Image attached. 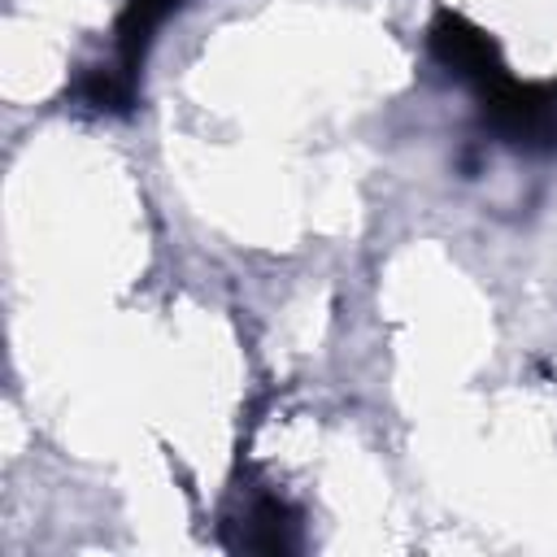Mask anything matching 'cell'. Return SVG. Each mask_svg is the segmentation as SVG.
Wrapping results in <instances>:
<instances>
[{
    "label": "cell",
    "instance_id": "1",
    "mask_svg": "<svg viewBox=\"0 0 557 557\" xmlns=\"http://www.w3.org/2000/svg\"><path fill=\"white\" fill-rule=\"evenodd\" d=\"M483 122L518 148H557V96L535 83L500 74L479 91Z\"/></svg>",
    "mask_w": 557,
    "mask_h": 557
},
{
    "label": "cell",
    "instance_id": "2",
    "mask_svg": "<svg viewBox=\"0 0 557 557\" xmlns=\"http://www.w3.org/2000/svg\"><path fill=\"white\" fill-rule=\"evenodd\" d=\"M431 57L444 70H453L466 83H474V91H483L487 83H496L505 74V61H500L496 39L487 30H479L461 13H440L431 22Z\"/></svg>",
    "mask_w": 557,
    "mask_h": 557
},
{
    "label": "cell",
    "instance_id": "3",
    "mask_svg": "<svg viewBox=\"0 0 557 557\" xmlns=\"http://www.w3.org/2000/svg\"><path fill=\"white\" fill-rule=\"evenodd\" d=\"M183 0H126L122 22H117V65L135 78V70L144 65V52L152 44V35L161 30V22L178 9Z\"/></svg>",
    "mask_w": 557,
    "mask_h": 557
},
{
    "label": "cell",
    "instance_id": "4",
    "mask_svg": "<svg viewBox=\"0 0 557 557\" xmlns=\"http://www.w3.org/2000/svg\"><path fill=\"white\" fill-rule=\"evenodd\" d=\"M296 544H300L296 513L283 500H257L252 513H248V531H244L239 548H252V553H292Z\"/></svg>",
    "mask_w": 557,
    "mask_h": 557
},
{
    "label": "cell",
    "instance_id": "5",
    "mask_svg": "<svg viewBox=\"0 0 557 557\" xmlns=\"http://www.w3.org/2000/svg\"><path fill=\"white\" fill-rule=\"evenodd\" d=\"M131 74L117 65V70H91L87 78H83V96H87V104H96V109H131Z\"/></svg>",
    "mask_w": 557,
    "mask_h": 557
}]
</instances>
